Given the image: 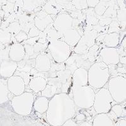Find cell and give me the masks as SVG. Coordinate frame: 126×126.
<instances>
[{
    "mask_svg": "<svg viewBox=\"0 0 126 126\" xmlns=\"http://www.w3.org/2000/svg\"><path fill=\"white\" fill-rule=\"evenodd\" d=\"M76 105L67 93L56 94L49 100L46 119L52 126H62L76 114Z\"/></svg>",
    "mask_w": 126,
    "mask_h": 126,
    "instance_id": "cell-1",
    "label": "cell"
},
{
    "mask_svg": "<svg viewBox=\"0 0 126 126\" xmlns=\"http://www.w3.org/2000/svg\"><path fill=\"white\" fill-rule=\"evenodd\" d=\"M110 78L109 67L103 62H96L88 69V85L98 90L107 85Z\"/></svg>",
    "mask_w": 126,
    "mask_h": 126,
    "instance_id": "cell-2",
    "label": "cell"
},
{
    "mask_svg": "<svg viewBox=\"0 0 126 126\" xmlns=\"http://www.w3.org/2000/svg\"><path fill=\"white\" fill-rule=\"evenodd\" d=\"M95 91L90 86H72V96L76 106L80 109H88L94 104Z\"/></svg>",
    "mask_w": 126,
    "mask_h": 126,
    "instance_id": "cell-3",
    "label": "cell"
},
{
    "mask_svg": "<svg viewBox=\"0 0 126 126\" xmlns=\"http://www.w3.org/2000/svg\"><path fill=\"white\" fill-rule=\"evenodd\" d=\"M33 92H25L12 99V106L14 112L20 115H29L31 113L35 100Z\"/></svg>",
    "mask_w": 126,
    "mask_h": 126,
    "instance_id": "cell-4",
    "label": "cell"
},
{
    "mask_svg": "<svg viewBox=\"0 0 126 126\" xmlns=\"http://www.w3.org/2000/svg\"><path fill=\"white\" fill-rule=\"evenodd\" d=\"M107 88H102L95 93L93 109L97 113H108L116 104Z\"/></svg>",
    "mask_w": 126,
    "mask_h": 126,
    "instance_id": "cell-5",
    "label": "cell"
},
{
    "mask_svg": "<svg viewBox=\"0 0 126 126\" xmlns=\"http://www.w3.org/2000/svg\"><path fill=\"white\" fill-rule=\"evenodd\" d=\"M107 88L117 103H124L126 100V78L117 76L110 78Z\"/></svg>",
    "mask_w": 126,
    "mask_h": 126,
    "instance_id": "cell-6",
    "label": "cell"
},
{
    "mask_svg": "<svg viewBox=\"0 0 126 126\" xmlns=\"http://www.w3.org/2000/svg\"><path fill=\"white\" fill-rule=\"evenodd\" d=\"M47 44V49L55 63H64L71 55L73 49L65 42L57 40Z\"/></svg>",
    "mask_w": 126,
    "mask_h": 126,
    "instance_id": "cell-7",
    "label": "cell"
},
{
    "mask_svg": "<svg viewBox=\"0 0 126 126\" xmlns=\"http://www.w3.org/2000/svg\"><path fill=\"white\" fill-rule=\"evenodd\" d=\"M99 35L95 30H85L84 34L81 36L80 40L73 49L74 53L77 54H87L89 49L96 44V39Z\"/></svg>",
    "mask_w": 126,
    "mask_h": 126,
    "instance_id": "cell-8",
    "label": "cell"
},
{
    "mask_svg": "<svg viewBox=\"0 0 126 126\" xmlns=\"http://www.w3.org/2000/svg\"><path fill=\"white\" fill-rule=\"evenodd\" d=\"M100 61L107 65H117L120 63V54L117 48L103 47L100 50L98 55Z\"/></svg>",
    "mask_w": 126,
    "mask_h": 126,
    "instance_id": "cell-9",
    "label": "cell"
},
{
    "mask_svg": "<svg viewBox=\"0 0 126 126\" xmlns=\"http://www.w3.org/2000/svg\"><path fill=\"white\" fill-rule=\"evenodd\" d=\"M73 18L66 12L59 13L54 21L53 26L57 32H62L64 30L73 29Z\"/></svg>",
    "mask_w": 126,
    "mask_h": 126,
    "instance_id": "cell-10",
    "label": "cell"
},
{
    "mask_svg": "<svg viewBox=\"0 0 126 126\" xmlns=\"http://www.w3.org/2000/svg\"><path fill=\"white\" fill-rule=\"evenodd\" d=\"M8 88L10 92L14 96H18L25 92L26 85L22 77L13 75L8 79Z\"/></svg>",
    "mask_w": 126,
    "mask_h": 126,
    "instance_id": "cell-11",
    "label": "cell"
},
{
    "mask_svg": "<svg viewBox=\"0 0 126 126\" xmlns=\"http://www.w3.org/2000/svg\"><path fill=\"white\" fill-rule=\"evenodd\" d=\"M52 59L50 54L46 52V50L39 54L35 59V69L39 72L47 73L50 70Z\"/></svg>",
    "mask_w": 126,
    "mask_h": 126,
    "instance_id": "cell-12",
    "label": "cell"
},
{
    "mask_svg": "<svg viewBox=\"0 0 126 126\" xmlns=\"http://www.w3.org/2000/svg\"><path fill=\"white\" fill-rule=\"evenodd\" d=\"M81 37V36L78 33L77 30L74 29H71L64 30L62 32H59L58 40L65 42L73 49L78 43Z\"/></svg>",
    "mask_w": 126,
    "mask_h": 126,
    "instance_id": "cell-13",
    "label": "cell"
},
{
    "mask_svg": "<svg viewBox=\"0 0 126 126\" xmlns=\"http://www.w3.org/2000/svg\"><path fill=\"white\" fill-rule=\"evenodd\" d=\"M34 22L35 25L40 31L43 32L49 25L54 23V19L50 15L48 14L44 10H42L36 13Z\"/></svg>",
    "mask_w": 126,
    "mask_h": 126,
    "instance_id": "cell-14",
    "label": "cell"
},
{
    "mask_svg": "<svg viewBox=\"0 0 126 126\" xmlns=\"http://www.w3.org/2000/svg\"><path fill=\"white\" fill-rule=\"evenodd\" d=\"M18 68V63L12 60L3 61L0 63V77L9 79L15 75Z\"/></svg>",
    "mask_w": 126,
    "mask_h": 126,
    "instance_id": "cell-15",
    "label": "cell"
},
{
    "mask_svg": "<svg viewBox=\"0 0 126 126\" xmlns=\"http://www.w3.org/2000/svg\"><path fill=\"white\" fill-rule=\"evenodd\" d=\"M88 85V71L84 68H78L73 74L72 86Z\"/></svg>",
    "mask_w": 126,
    "mask_h": 126,
    "instance_id": "cell-16",
    "label": "cell"
},
{
    "mask_svg": "<svg viewBox=\"0 0 126 126\" xmlns=\"http://www.w3.org/2000/svg\"><path fill=\"white\" fill-rule=\"evenodd\" d=\"M25 56V50L22 43L12 44L10 46V59L16 63L21 61Z\"/></svg>",
    "mask_w": 126,
    "mask_h": 126,
    "instance_id": "cell-17",
    "label": "cell"
},
{
    "mask_svg": "<svg viewBox=\"0 0 126 126\" xmlns=\"http://www.w3.org/2000/svg\"><path fill=\"white\" fill-rule=\"evenodd\" d=\"M47 85V79L43 77L38 76L31 79L29 84V87L32 92L37 93H41L46 88Z\"/></svg>",
    "mask_w": 126,
    "mask_h": 126,
    "instance_id": "cell-18",
    "label": "cell"
},
{
    "mask_svg": "<svg viewBox=\"0 0 126 126\" xmlns=\"http://www.w3.org/2000/svg\"><path fill=\"white\" fill-rule=\"evenodd\" d=\"M99 16L95 13L94 8H88L86 10V20H85V30H93V26L98 24Z\"/></svg>",
    "mask_w": 126,
    "mask_h": 126,
    "instance_id": "cell-19",
    "label": "cell"
},
{
    "mask_svg": "<svg viewBox=\"0 0 126 126\" xmlns=\"http://www.w3.org/2000/svg\"><path fill=\"white\" fill-rule=\"evenodd\" d=\"M42 10L50 15H57L59 13L64 12V9L56 2V0L47 1L42 6Z\"/></svg>",
    "mask_w": 126,
    "mask_h": 126,
    "instance_id": "cell-20",
    "label": "cell"
},
{
    "mask_svg": "<svg viewBox=\"0 0 126 126\" xmlns=\"http://www.w3.org/2000/svg\"><path fill=\"white\" fill-rule=\"evenodd\" d=\"M49 100L44 96H40L35 98L33 103V109L40 113H46L49 107Z\"/></svg>",
    "mask_w": 126,
    "mask_h": 126,
    "instance_id": "cell-21",
    "label": "cell"
},
{
    "mask_svg": "<svg viewBox=\"0 0 126 126\" xmlns=\"http://www.w3.org/2000/svg\"><path fill=\"white\" fill-rule=\"evenodd\" d=\"M93 126H115V123L107 113H98L93 119Z\"/></svg>",
    "mask_w": 126,
    "mask_h": 126,
    "instance_id": "cell-22",
    "label": "cell"
},
{
    "mask_svg": "<svg viewBox=\"0 0 126 126\" xmlns=\"http://www.w3.org/2000/svg\"><path fill=\"white\" fill-rule=\"evenodd\" d=\"M120 40V34L119 33H107L102 45L104 46V47H112L116 48L119 44Z\"/></svg>",
    "mask_w": 126,
    "mask_h": 126,
    "instance_id": "cell-23",
    "label": "cell"
},
{
    "mask_svg": "<svg viewBox=\"0 0 126 126\" xmlns=\"http://www.w3.org/2000/svg\"><path fill=\"white\" fill-rule=\"evenodd\" d=\"M10 93L8 88V79L0 78V105L4 104L9 100Z\"/></svg>",
    "mask_w": 126,
    "mask_h": 126,
    "instance_id": "cell-24",
    "label": "cell"
},
{
    "mask_svg": "<svg viewBox=\"0 0 126 126\" xmlns=\"http://www.w3.org/2000/svg\"><path fill=\"white\" fill-rule=\"evenodd\" d=\"M71 55L76 61L78 68L81 67L88 71V69L93 64L88 59L87 54H77L73 52Z\"/></svg>",
    "mask_w": 126,
    "mask_h": 126,
    "instance_id": "cell-25",
    "label": "cell"
},
{
    "mask_svg": "<svg viewBox=\"0 0 126 126\" xmlns=\"http://www.w3.org/2000/svg\"><path fill=\"white\" fill-rule=\"evenodd\" d=\"M58 93H59V92L56 86L47 84L46 88L41 92V96H44L50 100Z\"/></svg>",
    "mask_w": 126,
    "mask_h": 126,
    "instance_id": "cell-26",
    "label": "cell"
},
{
    "mask_svg": "<svg viewBox=\"0 0 126 126\" xmlns=\"http://www.w3.org/2000/svg\"><path fill=\"white\" fill-rule=\"evenodd\" d=\"M100 50V48L98 45L97 44H94V46H92L90 49H89L87 53V57L88 60L92 64H94L95 63Z\"/></svg>",
    "mask_w": 126,
    "mask_h": 126,
    "instance_id": "cell-27",
    "label": "cell"
},
{
    "mask_svg": "<svg viewBox=\"0 0 126 126\" xmlns=\"http://www.w3.org/2000/svg\"><path fill=\"white\" fill-rule=\"evenodd\" d=\"M117 19L120 26V29L124 30L126 26V8L121 6L117 10Z\"/></svg>",
    "mask_w": 126,
    "mask_h": 126,
    "instance_id": "cell-28",
    "label": "cell"
},
{
    "mask_svg": "<svg viewBox=\"0 0 126 126\" xmlns=\"http://www.w3.org/2000/svg\"><path fill=\"white\" fill-rule=\"evenodd\" d=\"M12 42V33L7 29H0V43L8 45Z\"/></svg>",
    "mask_w": 126,
    "mask_h": 126,
    "instance_id": "cell-29",
    "label": "cell"
},
{
    "mask_svg": "<svg viewBox=\"0 0 126 126\" xmlns=\"http://www.w3.org/2000/svg\"><path fill=\"white\" fill-rule=\"evenodd\" d=\"M109 1H107L105 0H100L98 4L94 8L95 13L99 16H102L106 12L108 8L109 7Z\"/></svg>",
    "mask_w": 126,
    "mask_h": 126,
    "instance_id": "cell-30",
    "label": "cell"
},
{
    "mask_svg": "<svg viewBox=\"0 0 126 126\" xmlns=\"http://www.w3.org/2000/svg\"><path fill=\"white\" fill-rule=\"evenodd\" d=\"M64 63L65 65V69L71 71L72 74H73V73L78 69L76 61H75V59H74V57H73L72 55H71L70 57Z\"/></svg>",
    "mask_w": 126,
    "mask_h": 126,
    "instance_id": "cell-31",
    "label": "cell"
},
{
    "mask_svg": "<svg viewBox=\"0 0 126 126\" xmlns=\"http://www.w3.org/2000/svg\"><path fill=\"white\" fill-rule=\"evenodd\" d=\"M85 23L82 22L80 20H77V19L73 18V29H75L78 32V33L80 34L81 36L83 35L84 34L85 30Z\"/></svg>",
    "mask_w": 126,
    "mask_h": 126,
    "instance_id": "cell-32",
    "label": "cell"
},
{
    "mask_svg": "<svg viewBox=\"0 0 126 126\" xmlns=\"http://www.w3.org/2000/svg\"><path fill=\"white\" fill-rule=\"evenodd\" d=\"M59 39V32H57L54 29V26L50 29L48 31L47 35V44L50 43L51 42L55 41Z\"/></svg>",
    "mask_w": 126,
    "mask_h": 126,
    "instance_id": "cell-33",
    "label": "cell"
},
{
    "mask_svg": "<svg viewBox=\"0 0 126 126\" xmlns=\"http://www.w3.org/2000/svg\"><path fill=\"white\" fill-rule=\"evenodd\" d=\"M72 3L76 10L82 11V10H87L88 8L87 0H73Z\"/></svg>",
    "mask_w": 126,
    "mask_h": 126,
    "instance_id": "cell-34",
    "label": "cell"
},
{
    "mask_svg": "<svg viewBox=\"0 0 126 126\" xmlns=\"http://www.w3.org/2000/svg\"><path fill=\"white\" fill-rule=\"evenodd\" d=\"M7 29L10 33H12V35H16L20 31H22V28H21V26H20L18 21L10 23Z\"/></svg>",
    "mask_w": 126,
    "mask_h": 126,
    "instance_id": "cell-35",
    "label": "cell"
},
{
    "mask_svg": "<svg viewBox=\"0 0 126 126\" xmlns=\"http://www.w3.org/2000/svg\"><path fill=\"white\" fill-rule=\"evenodd\" d=\"M120 30V26L117 19H114L110 24L108 30V33H119V30Z\"/></svg>",
    "mask_w": 126,
    "mask_h": 126,
    "instance_id": "cell-36",
    "label": "cell"
},
{
    "mask_svg": "<svg viewBox=\"0 0 126 126\" xmlns=\"http://www.w3.org/2000/svg\"><path fill=\"white\" fill-rule=\"evenodd\" d=\"M10 46H7V47L3 50L0 51V63L3 61L10 60Z\"/></svg>",
    "mask_w": 126,
    "mask_h": 126,
    "instance_id": "cell-37",
    "label": "cell"
},
{
    "mask_svg": "<svg viewBox=\"0 0 126 126\" xmlns=\"http://www.w3.org/2000/svg\"><path fill=\"white\" fill-rule=\"evenodd\" d=\"M112 111L114 112V113L116 115V116L118 118H120L122 117L124 112V107L119 103L117 104H115L114 105L112 106Z\"/></svg>",
    "mask_w": 126,
    "mask_h": 126,
    "instance_id": "cell-38",
    "label": "cell"
},
{
    "mask_svg": "<svg viewBox=\"0 0 126 126\" xmlns=\"http://www.w3.org/2000/svg\"><path fill=\"white\" fill-rule=\"evenodd\" d=\"M15 39L17 42V43H23L29 39V36H28L27 33L23 30L20 31L18 34L15 35Z\"/></svg>",
    "mask_w": 126,
    "mask_h": 126,
    "instance_id": "cell-39",
    "label": "cell"
},
{
    "mask_svg": "<svg viewBox=\"0 0 126 126\" xmlns=\"http://www.w3.org/2000/svg\"><path fill=\"white\" fill-rule=\"evenodd\" d=\"M34 47L35 52L37 54H39L41 52H43L45 50H46L48 48V44H40L37 42V44L33 46Z\"/></svg>",
    "mask_w": 126,
    "mask_h": 126,
    "instance_id": "cell-40",
    "label": "cell"
},
{
    "mask_svg": "<svg viewBox=\"0 0 126 126\" xmlns=\"http://www.w3.org/2000/svg\"><path fill=\"white\" fill-rule=\"evenodd\" d=\"M65 65L64 63H52V66L50 68V73H54V72H57L59 71L64 70Z\"/></svg>",
    "mask_w": 126,
    "mask_h": 126,
    "instance_id": "cell-41",
    "label": "cell"
},
{
    "mask_svg": "<svg viewBox=\"0 0 126 126\" xmlns=\"http://www.w3.org/2000/svg\"><path fill=\"white\" fill-rule=\"evenodd\" d=\"M113 19L110 18L105 17L103 16H99V24L102 27H109L111 22H112Z\"/></svg>",
    "mask_w": 126,
    "mask_h": 126,
    "instance_id": "cell-42",
    "label": "cell"
},
{
    "mask_svg": "<svg viewBox=\"0 0 126 126\" xmlns=\"http://www.w3.org/2000/svg\"><path fill=\"white\" fill-rule=\"evenodd\" d=\"M41 32L42 31H40V30L35 25L30 30L29 32L28 33V36H29V38L37 37H39V36L40 35Z\"/></svg>",
    "mask_w": 126,
    "mask_h": 126,
    "instance_id": "cell-43",
    "label": "cell"
},
{
    "mask_svg": "<svg viewBox=\"0 0 126 126\" xmlns=\"http://www.w3.org/2000/svg\"><path fill=\"white\" fill-rule=\"evenodd\" d=\"M38 40H39V37H31L29 38L27 40L23 42L22 44H26L30 45V46H33L35 44H37L38 42Z\"/></svg>",
    "mask_w": 126,
    "mask_h": 126,
    "instance_id": "cell-44",
    "label": "cell"
},
{
    "mask_svg": "<svg viewBox=\"0 0 126 126\" xmlns=\"http://www.w3.org/2000/svg\"><path fill=\"white\" fill-rule=\"evenodd\" d=\"M100 0H87L88 6L90 8H94L98 4Z\"/></svg>",
    "mask_w": 126,
    "mask_h": 126,
    "instance_id": "cell-45",
    "label": "cell"
},
{
    "mask_svg": "<svg viewBox=\"0 0 126 126\" xmlns=\"http://www.w3.org/2000/svg\"><path fill=\"white\" fill-rule=\"evenodd\" d=\"M78 125L76 124L75 120H73V119H69V120H67L64 124L62 126H78Z\"/></svg>",
    "mask_w": 126,
    "mask_h": 126,
    "instance_id": "cell-46",
    "label": "cell"
},
{
    "mask_svg": "<svg viewBox=\"0 0 126 126\" xmlns=\"http://www.w3.org/2000/svg\"><path fill=\"white\" fill-rule=\"evenodd\" d=\"M117 126H126V120L120 119L117 122Z\"/></svg>",
    "mask_w": 126,
    "mask_h": 126,
    "instance_id": "cell-47",
    "label": "cell"
},
{
    "mask_svg": "<svg viewBox=\"0 0 126 126\" xmlns=\"http://www.w3.org/2000/svg\"><path fill=\"white\" fill-rule=\"evenodd\" d=\"M78 126H93L92 123L88 122H83L80 123Z\"/></svg>",
    "mask_w": 126,
    "mask_h": 126,
    "instance_id": "cell-48",
    "label": "cell"
},
{
    "mask_svg": "<svg viewBox=\"0 0 126 126\" xmlns=\"http://www.w3.org/2000/svg\"><path fill=\"white\" fill-rule=\"evenodd\" d=\"M85 117L83 115V114H79L77 117H76V120H83L84 119Z\"/></svg>",
    "mask_w": 126,
    "mask_h": 126,
    "instance_id": "cell-49",
    "label": "cell"
},
{
    "mask_svg": "<svg viewBox=\"0 0 126 126\" xmlns=\"http://www.w3.org/2000/svg\"><path fill=\"white\" fill-rule=\"evenodd\" d=\"M7 46H6V45H4L3 44L0 43V51L2 50H3L4 49H5Z\"/></svg>",
    "mask_w": 126,
    "mask_h": 126,
    "instance_id": "cell-50",
    "label": "cell"
},
{
    "mask_svg": "<svg viewBox=\"0 0 126 126\" xmlns=\"http://www.w3.org/2000/svg\"><path fill=\"white\" fill-rule=\"evenodd\" d=\"M1 24H2V19H1V16H0V29H1Z\"/></svg>",
    "mask_w": 126,
    "mask_h": 126,
    "instance_id": "cell-51",
    "label": "cell"
}]
</instances>
